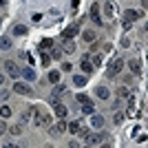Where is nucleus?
<instances>
[{
  "instance_id": "72a5a7b5",
  "label": "nucleus",
  "mask_w": 148,
  "mask_h": 148,
  "mask_svg": "<svg viewBox=\"0 0 148 148\" xmlns=\"http://www.w3.org/2000/svg\"><path fill=\"white\" fill-rule=\"evenodd\" d=\"M117 93H119V97H122V95H128V88H124V86H119V91H117Z\"/></svg>"
},
{
  "instance_id": "e433bc0d",
  "label": "nucleus",
  "mask_w": 148,
  "mask_h": 148,
  "mask_svg": "<svg viewBox=\"0 0 148 148\" xmlns=\"http://www.w3.org/2000/svg\"><path fill=\"white\" fill-rule=\"evenodd\" d=\"M0 84H5V75H0Z\"/></svg>"
},
{
  "instance_id": "423d86ee",
  "label": "nucleus",
  "mask_w": 148,
  "mask_h": 148,
  "mask_svg": "<svg viewBox=\"0 0 148 148\" xmlns=\"http://www.w3.org/2000/svg\"><path fill=\"white\" fill-rule=\"evenodd\" d=\"M122 16H124V22H135V20L139 18L142 13H139V11H135V9H126V11H124Z\"/></svg>"
},
{
  "instance_id": "cd10ccee",
  "label": "nucleus",
  "mask_w": 148,
  "mask_h": 148,
  "mask_svg": "<svg viewBox=\"0 0 148 148\" xmlns=\"http://www.w3.org/2000/svg\"><path fill=\"white\" fill-rule=\"evenodd\" d=\"M124 117H126L124 113H115V124H122V122H124Z\"/></svg>"
},
{
  "instance_id": "f257e3e1",
  "label": "nucleus",
  "mask_w": 148,
  "mask_h": 148,
  "mask_svg": "<svg viewBox=\"0 0 148 148\" xmlns=\"http://www.w3.org/2000/svg\"><path fill=\"white\" fill-rule=\"evenodd\" d=\"M5 71H7V75H11V77H20V75H22V69H20L13 60L5 62Z\"/></svg>"
},
{
  "instance_id": "2eb2a0df",
  "label": "nucleus",
  "mask_w": 148,
  "mask_h": 148,
  "mask_svg": "<svg viewBox=\"0 0 148 148\" xmlns=\"http://www.w3.org/2000/svg\"><path fill=\"white\" fill-rule=\"evenodd\" d=\"M0 49H2V51L11 49V38H9V36H2V38H0Z\"/></svg>"
},
{
  "instance_id": "c756f323",
  "label": "nucleus",
  "mask_w": 148,
  "mask_h": 148,
  "mask_svg": "<svg viewBox=\"0 0 148 148\" xmlns=\"http://www.w3.org/2000/svg\"><path fill=\"white\" fill-rule=\"evenodd\" d=\"M71 69H73V66H71V62H64V64H62V71H64V73H69Z\"/></svg>"
},
{
  "instance_id": "6e6552de",
  "label": "nucleus",
  "mask_w": 148,
  "mask_h": 148,
  "mask_svg": "<svg viewBox=\"0 0 148 148\" xmlns=\"http://www.w3.org/2000/svg\"><path fill=\"white\" fill-rule=\"evenodd\" d=\"M91 20L95 25H102V18H99V5L97 2H93L91 5Z\"/></svg>"
},
{
  "instance_id": "0eeeda50",
  "label": "nucleus",
  "mask_w": 148,
  "mask_h": 148,
  "mask_svg": "<svg viewBox=\"0 0 148 148\" xmlns=\"http://www.w3.org/2000/svg\"><path fill=\"white\" fill-rule=\"evenodd\" d=\"M77 31H80V22H73L71 27H66V29H64V33H62V36H64V40H69V38H73Z\"/></svg>"
},
{
  "instance_id": "9b49d317",
  "label": "nucleus",
  "mask_w": 148,
  "mask_h": 148,
  "mask_svg": "<svg viewBox=\"0 0 148 148\" xmlns=\"http://www.w3.org/2000/svg\"><path fill=\"white\" fill-rule=\"evenodd\" d=\"M82 38H84V42H95V40H97V33H95V31H91V29H86V31H82Z\"/></svg>"
},
{
  "instance_id": "dca6fc26",
  "label": "nucleus",
  "mask_w": 148,
  "mask_h": 148,
  "mask_svg": "<svg viewBox=\"0 0 148 148\" xmlns=\"http://www.w3.org/2000/svg\"><path fill=\"white\" fill-rule=\"evenodd\" d=\"M13 33H16V36H27V27L25 25H16L13 27Z\"/></svg>"
},
{
  "instance_id": "473e14b6",
  "label": "nucleus",
  "mask_w": 148,
  "mask_h": 148,
  "mask_svg": "<svg viewBox=\"0 0 148 148\" xmlns=\"http://www.w3.org/2000/svg\"><path fill=\"white\" fill-rule=\"evenodd\" d=\"M51 44H53V42H51V40H42V44H40V47H42V49H49Z\"/></svg>"
},
{
  "instance_id": "5701e85b",
  "label": "nucleus",
  "mask_w": 148,
  "mask_h": 148,
  "mask_svg": "<svg viewBox=\"0 0 148 148\" xmlns=\"http://www.w3.org/2000/svg\"><path fill=\"white\" fill-rule=\"evenodd\" d=\"M62 93H66V86H64V84H56V88H53V95H62Z\"/></svg>"
},
{
  "instance_id": "39448f33",
  "label": "nucleus",
  "mask_w": 148,
  "mask_h": 148,
  "mask_svg": "<svg viewBox=\"0 0 148 148\" xmlns=\"http://www.w3.org/2000/svg\"><path fill=\"white\" fill-rule=\"evenodd\" d=\"M122 69H124V62H122V60H115V62L111 64V66H108L106 75H108V77H113V75H117L119 71H122Z\"/></svg>"
},
{
  "instance_id": "f704fd0d",
  "label": "nucleus",
  "mask_w": 148,
  "mask_h": 148,
  "mask_svg": "<svg viewBox=\"0 0 148 148\" xmlns=\"http://www.w3.org/2000/svg\"><path fill=\"white\" fill-rule=\"evenodd\" d=\"M5 130H7V126H5V122H0V137L5 135Z\"/></svg>"
},
{
  "instance_id": "f3484780",
  "label": "nucleus",
  "mask_w": 148,
  "mask_h": 148,
  "mask_svg": "<svg viewBox=\"0 0 148 148\" xmlns=\"http://www.w3.org/2000/svg\"><path fill=\"white\" fill-rule=\"evenodd\" d=\"M49 82L58 84V82H60V71H49Z\"/></svg>"
},
{
  "instance_id": "c85d7f7f",
  "label": "nucleus",
  "mask_w": 148,
  "mask_h": 148,
  "mask_svg": "<svg viewBox=\"0 0 148 148\" xmlns=\"http://www.w3.org/2000/svg\"><path fill=\"white\" fill-rule=\"evenodd\" d=\"M93 66H99V64H102V56H95L93 58V62H91Z\"/></svg>"
},
{
  "instance_id": "aec40b11",
  "label": "nucleus",
  "mask_w": 148,
  "mask_h": 148,
  "mask_svg": "<svg viewBox=\"0 0 148 148\" xmlns=\"http://www.w3.org/2000/svg\"><path fill=\"white\" fill-rule=\"evenodd\" d=\"M66 128L71 130V133H77L82 126H80V122H69V124H66Z\"/></svg>"
},
{
  "instance_id": "6ab92c4d",
  "label": "nucleus",
  "mask_w": 148,
  "mask_h": 148,
  "mask_svg": "<svg viewBox=\"0 0 148 148\" xmlns=\"http://www.w3.org/2000/svg\"><path fill=\"white\" fill-rule=\"evenodd\" d=\"M22 75H25L27 80H36V71L33 69H22Z\"/></svg>"
},
{
  "instance_id": "58836bf2",
  "label": "nucleus",
  "mask_w": 148,
  "mask_h": 148,
  "mask_svg": "<svg viewBox=\"0 0 148 148\" xmlns=\"http://www.w3.org/2000/svg\"><path fill=\"white\" fill-rule=\"evenodd\" d=\"M77 2H80V0H73V5H75V7H77Z\"/></svg>"
},
{
  "instance_id": "a878e982",
  "label": "nucleus",
  "mask_w": 148,
  "mask_h": 148,
  "mask_svg": "<svg viewBox=\"0 0 148 148\" xmlns=\"http://www.w3.org/2000/svg\"><path fill=\"white\" fill-rule=\"evenodd\" d=\"M0 115H2V117H9V115H11V108H9V106H2V108H0Z\"/></svg>"
},
{
  "instance_id": "2f4dec72",
  "label": "nucleus",
  "mask_w": 148,
  "mask_h": 148,
  "mask_svg": "<svg viewBox=\"0 0 148 148\" xmlns=\"http://www.w3.org/2000/svg\"><path fill=\"white\" fill-rule=\"evenodd\" d=\"M31 20H33V22H40V20H42V13H33V16H31Z\"/></svg>"
},
{
  "instance_id": "412c9836",
  "label": "nucleus",
  "mask_w": 148,
  "mask_h": 148,
  "mask_svg": "<svg viewBox=\"0 0 148 148\" xmlns=\"http://www.w3.org/2000/svg\"><path fill=\"white\" fill-rule=\"evenodd\" d=\"M93 126H95V128H102V126H104V117L95 115V117H93Z\"/></svg>"
},
{
  "instance_id": "ea45409f",
  "label": "nucleus",
  "mask_w": 148,
  "mask_h": 148,
  "mask_svg": "<svg viewBox=\"0 0 148 148\" xmlns=\"http://www.w3.org/2000/svg\"><path fill=\"white\" fill-rule=\"evenodd\" d=\"M0 25H2V20H0Z\"/></svg>"
},
{
  "instance_id": "b1692460",
  "label": "nucleus",
  "mask_w": 148,
  "mask_h": 148,
  "mask_svg": "<svg viewBox=\"0 0 148 148\" xmlns=\"http://www.w3.org/2000/svg\"><path fill=\"white\" fill-rule=\"evenodd\" d=\"M82 111H84V113H88V115H91V113H93V104H91V99L82 104Z\"/></svg>"
},
{
  "instance_id": "4be33fe9",
  "label": "nucleus",
  "mask_w": 148,
  "mask_h": 148,
  "mask_svg": "<svg viewBox=\"0 0 148 148\" xmlns=\"http://www.w3.org/2000/svg\"><path fill=\"white\" fill-rule=\"evenodd\" d=\"M97 95L102 99H106V97H108V88H106V86H97Z\"/></svg>"
},
{
  "instance_id": "f03ea898",
  "label": "nucleus",
  "mask_w": 148,
  "mask_h": 148,
  "mask_svg": "<svg viewBox=\"0 0 148 148\" xmlns=\"http://www.w3.org/2000/svg\"><path fill=\"white\" fill-rule=\"evenodd\" d=\"M104 16L108 20H113L117 16V9H115V2H113V0H104Z\"/></svg>"
},
{
  "instance_id": "c9c22d12",
  "label": "nucleus",
  "mask_w": 148,
  "mask_h": 148,
  "mask_svg": "<svg viewBox=\"0 0 148 148\" xmlns=\"http://www.w3.org/2000/svg\"><path fill=\"white\" fill-rule=\"evenodd\" d=\"M9 97V91H0V99H7Z\"/></svg>"
},
{
  "instance_id": "1a4fd4ad",
  "label": "nucleus",
  "mask_w": 148,
  "mask_h": 148,
  "mask_svg": "<svg viewBox=\"0 0 148 148\" xmlns=\"http://www.w3.org/2000/svg\"><path fill=\"white\" fill-rule=\"evenodd\" d=\"M62 53H75V42H73V38H69V40H64V44H62Z\"/></svg>"
},
{
  "instance_id": "4468645a",
  "label": "nucleus",
  "mask_w": 148,
  "mask_h": 148,
  "mask_svg": "<svg viewBox=\"0 0 148 148\" xmlns=\"http://www.w3.org/2000/svg\"><path fill=\"white\" fill-rule=\"evenodd\" d=\"M53 108H56V115H58V117H66V106H64V104L58 102V104H53Z\"/></svg>"
},
{
  "instance_id": "4c0bfd02",
  "label": "nucleus",
  "mask_w": 148,
  "mask_h": 148,
  "mask_svg": "<svg viewBox=\"0 0 148 148\" xmlns=\"http://www.w3.org/2000/svg\"><path fill=\"white\" fill-rule=\"evenodd\" d=\"M2 5H7V0H0V7H2Z\"/></svg>"
},
{
  "instance_id": "bb28decb",
  "label": "nucleus",
  "mask_w": 148,
  "mask_h": 148,
  "mask_svg": "<svg viewBox=\"0 0 148 148\" xmlns=\"http://www.w3.org/2000/svg\"><path fill=\"white\" fill-rule=\"evenodd\" d=\"M77 102H82V104H84V102H88V95H84V93H77Z\"/></svg>"
},
{
  "instance_id": "7ed1b4c3",
  "label": "nucleus",
  "mask_w": 148,
  "mask_h": 148,
  "mask_svg": "<svg viewBox=\"0 0 148 148\" xmlns=\"http://www.w3.org/2000/svg\"><path fill=\"white\" fill-rule=\"evenodd\" d=\"M13 91L20 93V95H33V88H31L29 84H25V82H16V84H13Z\"/></svg>"
},
{
  "instance_id": "ddd939ff",
  "label": "nucleus",
  "mask_w": 148,
  "mask_h": 148,
  "mask_svg": "<svg viewBox=\"0 0 148 148\" xmlns=\"http://www.w3.org/2000/svg\"><path fill=\"white\" fill-rule=\"evenodd\" d=\"M128 66H130V71H133L135 75H142V62H139V60H130Z\"/></svg>"
},
{
  "instance_id": "7c9ffc66",
  "label": "nucleus",
  "mask_w": 148,
  "mask_h": 148,
  "mask_svg": "<svg viewBox=\"0 0 148 148\" xmlns=\"http://www.w3.org/2000/svg\"><path fill=\"white\" fill-rule=\"evenodd\" d=\"M11 133L13 135H20V133H22V126H11Z\"/></svg>"
},
{
  "instance_id": "393cba45",
  "label": "nucleus",
  "mask_w": 148,
  "mask_h": 148,
  "mask_svg": "<svg viewBox=\"0 0 148 148\" xmlns=\"http://www.w3.org/2000/svg\"><path fill=\"white\" fill-rule=\"evenodd\" d=\"M62 56H64V53H62V49H53V53H51V58H53V60H62Z\"/></svg>"
},
{
  "instance_id": "f8f14e48",
  "label": "nucleus",
  "mask_w": 148,
  "mask_h": 148,
  "mask_svg": "<svg viewBox=\"0 0 148 148\" xmlns=\"http://www.w3.org/2000/svg\"><path fill=\"white\" fill-rule=\"evenodd\" d=\"M80 66H82V71H84V73H93V64H91V60H88V58L86 56H84V58H82V62H80Z\"/></svg>"
},
{
  "instance_id": "9d476101",
  "label": "nucleus",
  "mask_w": 148,
  "mask_h": 148,
  "mask_svg": "<svg viewBox=\"0 0 148 148\" xmlns=\"http://www.w3.org/2000/svg\"><path fill=\"white\" fill-rule=\"evenodd\" d=\"M64 130H66V122H58L56 126H49L51 135H60V133H64Z\"/></svg>"
},
{
  "instance_id": "a211bd4d",
  "label": "nucleus",
  "mask_w": 148,
  "mask_h": 148,
  "mask_svg": "<svg viewBox=\"0 0 148 148\" xmlns=\"http://www.w3.org/2000/svg\"><path fill=\"white\" fill-rule=\"evenodd\" d=\"M73 84H75V86H84V84H86V77H84V75H75Z\"/></svg>"
},
{
  "instance_id": "20e7f679",
  "label": "nucleus",
  "mask_w": 148,
  "mask_h": 148,
  "mask_svg": "<svg viewBox=\"0 0 148 148\" xmlns=\"http://www.w3.org/2000/svg\"><path fill=\"white\" fill-rule=\"evenodd\" d=\"M104 139H106V135H91V133H88L86 135V144L88 146H99V144H104Z\"/></svg>"
}]
</instances>
